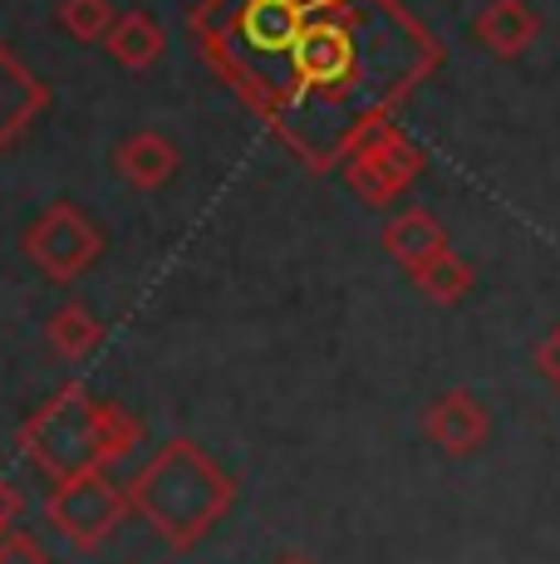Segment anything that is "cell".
<instances>
[{
    "mask_svg": "<svg viewBox=\"0 0 560 564\" xmlns=\"http://www.w3.org/2000/svg\"><path fill=\"white\" fill-rule=\"evenodd\" d=\"M423 432L438 452H448V457H472V452H482L492 437V412L482 408L467 388H452V393L428 403Z\"/></svg>",
    "mask_w": 560,
    "mask_h": 564,
    "instance_id": "7",
    "label": "cell"
},
{
    "mask_svg": "<svg viewBox=\"0 0 560 564\" xmlns=\"http://www.w3.org/2000/svg\"><path fill=\"white\" fill-rule=\"evenodd\" d=\"M114 167H118V177H123L128 187L158 192V187H168V182L177 177L182 153H177V143H172L168 133H158V128H138V133H128L123 143L114 148Z\"/></svg>",
    "mask_w": 560,
    "mask_h": 564,
    "instance_id": "9",
    "label": "cell"
},
{
    "mask_svg": "<svg viewBox=\"0 0 560 564\" xmlns=\"http://www.w3.org/2000/svg\"><path fill=\"white\" fill-rule=\"evenodd\" d=\"M45 339L60 359H84V354L99 349L104 324L94 319V310H84V305H60L45 324Z\"/></svg>",
    "mask_w": 560,
    "mask_h": 564,
    "instance_id": "13",
    "label": "cell"
},
{
    "mask_svg": "<svg viewBox=\"0 0 560 564\" xmlns=\"http://www.w3.org/2000/svg\"><path fill=\"white\" fill-rule=\"evenodd\" d=\"M0 564H50V550L35 530L10 525L6 535H0Z\"/></svg>",
    "mask_w": 560,
    "mask_h": 564,
    "instance_id": "16",
    "label": "cell"
},
{
    "mask_svg": "<svg viewBox=\"0 0 560 564\" xmlns=\"http://www.w3.org/2000/svg\"><path fill=\"white\" fill-rule=\"evenodd\" d=\"M541 35V15H536L531 0H487L472 20V40L497 59H516L526 54Z\"/></svg>",
    "mask_w": 560,
    "mask_h": 564,
    "instance_id": "10",
    "label": "cell"
},
{
    "mask_svg": "<svg viewBox=\"0 0 560 564\" xmlns=\"http://www.w3.org/2000/svg\"><path fill=\"white\" fill-rule=\"evenodd\" d=\"M128 501H133V511L143 516L172 550H192L231 511L236 481L197 442L172 437L153 452V462L128 481Z\"/></svg>",
    "mask_w": 560,
    "mask_h": 564,
    "instance_id": "3",
    "label": "cell"
},
{
    "mask_svg": "<svg viewBox=\"0 0 560 564\" xmlns=\"http://www.w3.org/2000/svg\"><path fill=\"white\" fill-rule=\"evenodd\" d=\"M20 251H25V260L45 280H55V285H69V280H79L84 270H89L94 260L104 256V231L89 221V216H84V206L50 202L45 212H40L35 221L25 226V236H20Z\"/></svg>",
    "mask_w": 560,
    "mask_h": 564,
    "instance_id": "5",
    "label": "cell"
},
{
    "mask_svg": "<svg viewBox=\"0 0 560 564\" xmlns=\"http://www.w3.org/2000/svg\"><path fill=\"white\" fill-rule=\"evenodd\" d=\"M45 108H50V84L40 74H30L15 54L0 45V153H10Z\"/></svg>",
    "mask_w": 560,
    "mask_h": 564,
    "instance_id": "8",
    "label": "cell"
},
{
    "mask_svg": "<svg viewBox=\"0 0 560 564\" xmlns=\"http://www.w3.org/2000/svg\"><path fill=\"white\" fill-rule=\"evenodd\" d=\"M15 516H20V496L10 491L6 481H0V535H6V530H10V520H15Z\"/></svg>",
    "mask_w": 560,
    "mask_h": 564,
    "instance_id": "18",
    "label": "cell"
},
{
    "mask_svg": "<svg viewBox=\"0 0 560 564\" xmlns=\"http://www.w3.org/2000/svg\"><path fill=\"white\" fill-rule=\"evenodd\" d=\"M384 251H389L398 265L413 275V270H423L428 260H438L443 251H452L448 246V231L438 216L428 212H398L389 226H384Z\"/></svg>",
    "mask_w": 560,
    "mask_h": 564,
    "instance_id": "11",
    "label": "cell"
},
{
    "mask_svg": "<svg viewBox=\"0 0 560 564\" xmlns=\"http://www.w3.org/2000/svg\"><path fill=\"white\" fill-rule=\"evenodd\" d=\"M438 69L443 45L403 0H310L305 25L226 89L310 172H335Z\"/></svg>",
    "mask_w": 560,
    "mask_h": 564,
    "instance_id": "1",
    "label": "cell"
},
{
    "mask_svg": "<svg viewBox=\"0 0 560 564\" xmlns=\"http://www.w3.org/2000/svg\"><path fill=\"white\" fill-rule=\"evenodd\" d=\"M536 373H541L546 383H551L556 393H560V324H556L551 334H546L541 344H536Z\"/></svg>",
    "mask_w": 560,
    "mask_h": 564,
    "instance_id": "17",
    "label": "cell"
},
{
    "mask_svg": "<svg viewBox=\"0 0 560 564\" xmlns=\"http://www.w3.org/2000/svg\"><path fill=\"white\" fill-rule=\"evenodd\" d=\"M133 511L123 486L109 481V471H84L64 476L50 486L45 496V520L60 540H69L74 550H99L104 540L123 525V516Z\"/></svg>",
    "mask_w": 560,
    "mask_h": 564,
    "instance_id": "4",
    "label": "cell"
},
{
    "mask_svg": "<svg viewBox=\"0 0 560 564\" xmlns=\"http://www.w3.org/2000/svg\"><path fill=\"white\" fill-rule=\"evenodd\" d=\"M118 10L109 0H64L60 6V25L69 30L74 40H84V45H94V40H109Z\"/></svg>",
    "mask_w": 560,
    "mask_h": 564,
    "instance_id": "15",
    "label": "cell"
},
{
    "mask_svg": "<svg viewBox=\"0 0 560 564\" xmlns=\"http://www.w3.org/2000/svg\"><path fill=\"white\" fill-rule=\"evenodd\" d=\"M423 167H428L423 148H418L403 128L384 123L349 153V162H344V182H349L369 206H389L423 177Z\"/></svg>",
    "mask_w": 560,
    "mask_h": 564,
    "instance_id": "6",
    "label": "cell"
},
{
    "mask_svg": "<svg viewBox=\"0 0 560 564\" xmlns=\"http://www.w3.org/2000/svg\"><path fill=\"white\" fill-rule=\"evenodd\" d=\"M413 285L423 290L433 305H462L472 290V265L457 251H443L438 260H428L423 270H413Z\"/></svg>",
    "mask_w": 560,
    "mask_h": 564,
    "instance_id": "14",
    "label": "cell"
},
{
    "mask_svg": "<svg viewBox=\"0 0 560 564\" xmlns=\"http://www.w3.org/2000/svg\"><path fill=\"white\" fill-rule=\"evenodd\" d=\"M109 54L123 69H148V64H158L163 59V50H168V35H163V25H158L148 10H123V15L114 20V30H109Z\"/></svg>",
    "mask_w": 560,
    "mask_h": 564,
    "instance_id": "12",
    "label": "cell"
},
{
    "mask_svg": "<svg viewBox=\"0 0 560 564\" xmlns=\"http://www.w3.org/2000/svg\"><path fill=\"white\" fill-rule=\"evenodd\" d=\"M280 564H305V560H280Z\"/></svg>",
    "mask_w": 560,
    "mask_h": 564,
    "instance_id": "19",
    "label": "cell"
},
{
    "mask_svg": "<svg viewBox=\"0 0 560 564\" xmlns=\"http://www.w3.org/2000/svg\"><path fill=\"white\" fill-rule=\"evenodd\" d=\"M143 427L128 417L118 403L89 393L84 383H64L35 417L20 427V452L50 476H84V471H109L114 462L133 457Z\"/></svg>",
    "mask_w": 560,
    "mask_h": 564,
    "instance_id": "2",
    "label": "cell"
}]
</instances>
